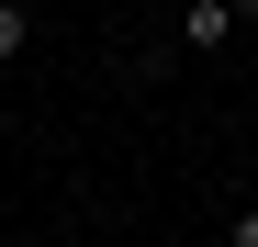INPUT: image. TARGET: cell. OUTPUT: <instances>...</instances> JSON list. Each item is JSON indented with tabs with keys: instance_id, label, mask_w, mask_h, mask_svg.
Here are the masks:
<instances>
[{
	"instance_id": "cell-2",
	"label": "cell",
	"mask_w": 258,
	"mask_h": 247,
	"mask_svg": "<svg viewBox=\"0 0 258 247\" xmlns=\"http://www.w3.org/2000/svg\"><path fill=\"white\" fill-rule=\"evenodd\" d=\"M34 56V0H0V68Z\"/></svg>"
},
{
	"instance_id": "cell-1",
	"label": "cell",
	"mask_w": 258,
	"mask_h": 247,
	"mask_svg": "<svg viewBox=\"0 0 258 247\" xmlns=\"http://www.w3.org/2000/svg\"><path fill=\"white\" fill-rule=\"evenodd\" d=\"M180 56H213V45H236V0H180Z\"/></svg>"
}]
</instances>
